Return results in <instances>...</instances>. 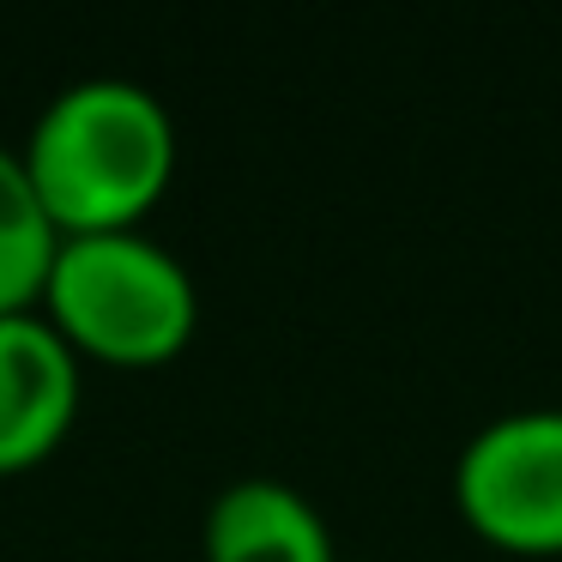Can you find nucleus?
<instances>
[{"label":"nucleus","instance_id":"4","mask_svg":"<svg viewBox=\"0 0 562 562\" xmlns=\"http://www.w3.org/2000/svg\"><path fill=\"white\" fill-rule=\"evenodd\" d=\"M86 357L55 333L43 308L0 315V477L49 460L79 417Z\"/></svg>","mask_w":562,"mask_h":562},{"label":"nucleus","instance_id":"5","mask_svg":"<svg viewBox=\"0 0 562 562\" xmlns=\"http://www.w3.org/2000/svg\"><path fill=\"white\" fill-rule=\"evenodd\" d=\"M206 562H339L321 508L284 477H236L206 508Z\"/></svg>","mask_w":562,"mask_h":562},{"label":"nucleus","instance_id":"2","mask_svg":"<svg viewBox=\"0 0 562 562\" xmlns=\"http://www.w3.org/2000/svg\"><path fill=\"white\" fill-rule=\"evenodd\" d=\"M37 308L79 357L115 369L170 363L200 327L194 272L146 231L61 236Z\"/></svg>","mask_w":562,"mask_h":562},{"label":"nucleus","instance_id":"6","mask_svg":"<svg viewBox=\"0 0 562 562\" xmlns=\"http://www.w3.org/2000/svg\"><path fill=\"white\" fill-rule=\"evenodd\" d=\"M55 248H61V231L43 212L25 158H19V146H0V315L43 303Z\"/></svg>","mask_w":562,"mask_h":562},{"label":"nucleus","instance_id":"3","mask_svg":"<svg viewBox=\"0 0 562 562\" xmlns=\"http://www.w3.org/2000/svg\"><path fill=\"white\" fill-rule=\"evenodd\" d=\"M453 502L484 544L562 557V412H508L460 448Z\"/></svg>","mask_w":562,"mask_h":562},{"label":"nucleus","instance_id":"1","mask_svg":"<svg viewBox=\"0 0 562 562\" xmlns=\"http://www.w3.org/2000/svg\"><path fill=\"white\" fill-rule=\"evenodd\" d=\"M19 158L61 236L139 231L176 176V122L139 79H74L43 103Z\"/></svg>","mask_w":562,"mask_h":562}]
</instances>
